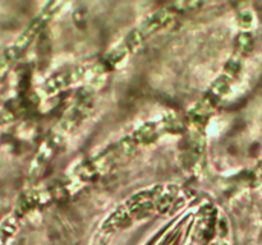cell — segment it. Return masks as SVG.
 <instances>
[{
    "mask_svg": "<svg viewBox=\"0 0 262 245\" xmlns=\"http://www.w3.org/2000/svg\"><path fill=\"white\" fill-rule=\"evenodd\" d=\"M84 69L83 68H76L73 70H67L64 73L56 74L55 77H53L51 79H49L48 87L49 91H59V89H63L66 87L71 86V84L76 83L79 79L83 77Z\"/></svg>",
    "mask_w": 262,
    "mask_h": 245,
    "instance_id": "cell-1",
    "label": "cell"
},
{
    "mask_svg": "<svg viewBox=\"0 0 262 245\" xmlns=\"http://www.w3.org/2000/svg\"><path fill=\"white\" fill-rule=\"evenodd\" d=\"M90 109V100H82V101H78L71 110H69L68 114L66 115L63 120V127L66 129L72 130L76 127H78L79 122L87 116Z\"/></svg>",
    "mask_w": 262,
    "mask_h": 245,
    "instance_id": "cell-2",
    "label": "cell"
}]
</instances>
